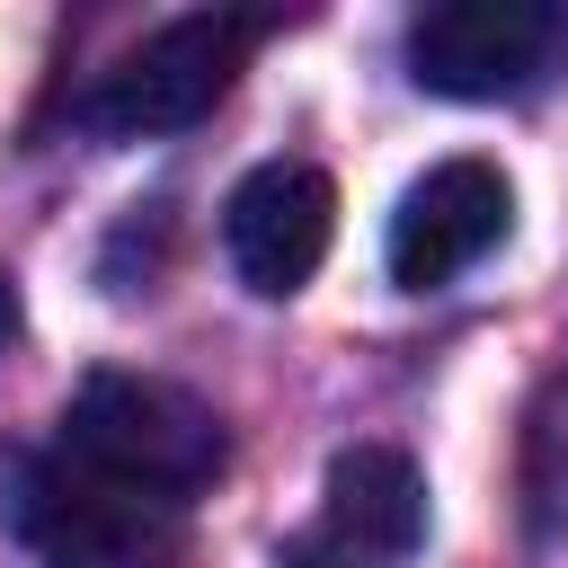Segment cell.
Wrapping results in <instances>:
<instances>
[{"mask_svg":"<svg viewBox=\"0 0 568 568\" xmlns=\"http://www.w3.org/2000/svg\"><path fill=\"white\" fill-rule=\"evenodd\" d=\"M62 453H80L133 488L195 497L222 470V417L160 373H89L62 408Z\"/></svg>","mask_w":568,"mask_h":568,"instance_id":"cell-1","label":"cell"},{"mask_svg":"<svg viewBox=\"0 0 568 568\" xmlns=\"http://www.w3.org/2000/svg\"><path fill=\"white\" fill-rule=\"evenodd\" d=\"M27 541L44 568H178V497L133 488L80 453H53L27 479Z\"/></svg>","mask_w":568,"mask_h":568,"instance_id":"cell-2","label":"cell"},{"mask_svg":"<svg viewBox=\"0 0 568 568\" xmlns=\"http://www.w3.org/2000/svg\"><path fill=\"white\" fill-rule=\"evenodd\" d=\"M248 53V27L222 18V9H195V18H169L160 36H142L115 71H98V89L80 98V124L98 133H186L195 115L222 106L231 71Z\"/></svg>","mask_w":568,"mask_h":568,"instance_id":"cell-3","label":"cell"},{"mask_svg":"<svg viewBox=\"0 0 568 568\" xmlns=\"http://www.w3.org/2000/svg\"><path fill=\"white\" fill-rule=\"evenodd\" d=\"M568 18L550 0H435L408 18V71L435 98H515L559 53Z\"/></svg>","mask_w":568,"mask_h":568,"instance_id":"cell-4","label":"cell"},{"mask_svg":"<svg viewBox=\"0 0 568 568\" xmlns=\"http://www.w3.org/2000/svg\"><path fill=\"white\" fill-rule=\"evenodd\" d=\"M506 231H515V186H506V169H497V160H435V169L399 195L382 257H390V284L435 293V284H453V275H470Z\"/></svg>","mask_w":568,"mask_h":568,"instance_id":"cell-5","label":"cell"},{"mask_svg":"<svg viewBox=\"0 0 568 568\" xmlns=\"http://www.w3.org/2000/svg\"><path fill=\"white\" fill-rule=\"evenodd\" d=\"M328 240H337V186H328L311 160H266V169H248V178L231 186V204H222L231 275H240L248 293H266V302L302 293V284L320 275Z\"/></svg>","mask_w":568,"mask_h":568,"instance_id":"cell-6","label":"cell"},{"mask_svg":"<svg viewBox=\"0 0 568 568\" xmlns=\"http://www.w3.org/2000/svg\"><path fill=\"white\" fill-rule=\"evenodd\" d=\"M328 532L355 559H408L426 541V479L399 444H346L328 462Z\"/></svg>","mask_w":568,"mask_h":568,"instance_id":"cell-7","label":"cell"},{"mask_svg":"<svg viewBox=\"0 0 568 568\" xmlns=\"http://www.w3.org/2000/svg\"><path fill=\"white\" fill-rule=\"evenodd\" d=\"M9 328H18V293H9V275H0V346H9Z\"/></svg>","mask_w":568,"mask_h":568,"instance_id":"cell-8","label":"cell"}]
</instances>
